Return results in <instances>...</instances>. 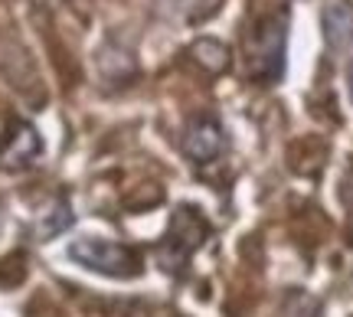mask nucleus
<instances>
[{
    "instance_id": "nucleus-8",
    "label": "nucleus",
    "mask_w": 353,
    "mask_h": 317,
    "mask_svg": "<svg viewBox=\"0 0 353 317\" xmlns=\"http://www.w3.org/2000/svg\"><path fill=\"white\" fill-rule=\"evenodd\" d=\"M69 226H72V209H69V203H65V200H59L50 213L39 219V236H43V239H52V236L65 232Z\"/></svg>"
},
{
    "instance_id": "nucleus-11",
    "label": "nucleus",
    "mask_w": 353,
    "mask_h": 317,
    "mask_svg": "<svg viewBox=\"0 0 353 317\" xmlns=\"http://www.w3.org/2000/svg\"><path fill=\"white\" fill-rule=\"evenodd\" d=\"M0 226H3V203H0Z\"/></svg>"
},
{
    "instance_id": "nucleus-9",
    "label": "nucleus",
    "mask_w": 353,
    "mask_h": 317,
    "mask_svg": "<svg viewBox=\"0 0 353 317\" xmlns=\"http://www.w3.org/2000/svg\"><path fill=\"white\" fill-rule=\"evenodd\" d=\"M37 3H43V7H56L59 0H37Z\"/></svg>"
},
{
    "instance_id": "nucleus-6",
    "label": "nucleus",
    "mask_w": 353,
    "mask_h": 317,
    "mask_svg": "<svg viewBox=\"0 0 353 317\" xmlns=\"http://www.w3.org/2000/svg\"><path fill=\"white\" fill-rule=\"evenodd\" d=\"M324 37L330 50L343 52L353 43V3L350 0H334L324 7Z\"/></svg>"
},
{
    "instance_id": "nucleus-4",
    "label": "nucleus",
    "mask_w": 353,
    "mask_h": 317,
    "mask_svg": "<svg viewBox=\"0 0 353 317\" xmlns=\"http://www.w3.org/2000/svg\"><path fill=\"white\" fill-rule=\"evenodd\" d=\"M43 151V141H39L37 127L33 125H13L10 134L0 144V170H23L39 157Z\"/></svg>"
},
{
    "instance_id": "nucleus-3",
    "label": "nucleus",
    "mask_w": 353,
    "mask_h": 317,
    "mask_svg": "<svg viewBox=\"0 0 353 317\" xmlns=\"http://www.w3.org/2000/svg\"><path fill=\"white\" fill-rule=\"evenodd\" d=\"M69 258L82 268H92L108 278H134L141 275V258L134 249L108 239H76L69 245Z\"/></svg>"
},
{
    "instance_id": "nucleus-7",
    "label": "nucleus",
    "mask_w": 353,
    "mask_h": 317,
    "mask_svg": "<svg viewBox=\"0 0 353 317\" xmlns=\"http://www.w3.org/2000/svg\"><path fill=\"white\" fill-rule=\"evenodd\" d=\"M193 59L203 65V69H210V72H223L229 65V50L219 43V39H210V37H203L193 43Z\"/></svg>"
},
{
    "instance_id": "nucleus-10",
    "label": "nucleus",
    "mask_w": 353,
    "mask_h": 317,
    "mask_svg": "<svg viewBox=\"0 0 353 317\" xmlns=\"http://www.w3.org/2000/svg\"><path fill=\"white\" fill-rule=\"evenodd\" d=\"M350 99H353V63H350Z\"/></svg>"
},
{
    "instance_id": "nucleus-5",
    "label": "nucleus",
    "mask_w": 353,
    "mask_h": 317,
    "mask_svg": "<svg viewBox=\"0 0 353 317\" xmlns=\"http://www.w3.org/2000/svg\"><path fill=\"white\" fill-rule=\"evenodd\" d=\"M183 151H187V157L196 161V164L216 161L219 151H223V127L216 125L213 118L193 121V125L187 127V134H183Z\"/></svg>"
},
{
    "instance_id": "nucleus-2",
    "label": "nucleus",
    "mask_w": 353,
    "mask_h": 317,
    "mask_svg": "<svg viewBox=\"0 0 353 317\" xmlns=\"http://www.w3.org/2000/svg\"><path fill=\"white\" fill-rule=\"evenodd\" d=\"M210 236V223L203 219L196 209L190 206H180L170 219V229H167V239L161 242L157 249V262L167 272H183L187 258L203 245V239Z\"/></svg>"
},
{
    "instance_id": "nucleus-1",
    "label": "nucleus",
    "mask_w": 353,
    "mask_h": 317,
    "mask_svg": "<svg viewBox=\"0 0 353 317\" xmlns=\"http://www.w3.org/2000/svg\"><path fill=\"white\" fill-rule=\"evenodd\" d=\"M285 39H288V17H268L249 37V72L259 82L272 85L285 72Z\"/></svg>"
}]
</instances>
